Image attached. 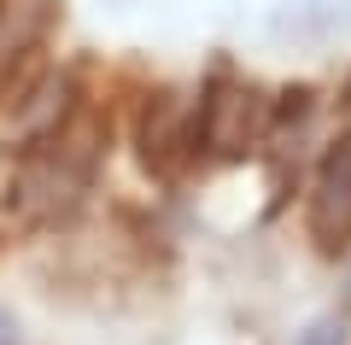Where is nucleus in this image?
<instances>
[{
  "label": "nucleus",
  "instance_id": "obj_2",
  "mask_svg": "<svg viewBox=\"0 0 351 345\" xmlns=\"http://www.w3.org/2000/svg\"><path fill=\"white\" fill-rule=\"evenodd\" d=\"M263 123H269V106H263L252 88H240V82H217L211 94L199 99L193 141H199L205 152H217V158H234V152H246L252 141L263 135Z\"/></svg>",
  "mask_w": 351,
  "mask_h": 345
},
{
  "label": "nucleus",
  "instance_id": "obj_4",
  "mask_svg": "<svg viewBox=\"0 0 351 345\" xmlns=\"http://www.w3.org/2000/svg\"><path fill=\"white\" fill-rule=\"evenodd\" d=\"M193 141V123H188V111H182V99L176 94H158L147 111V123H141V147H147V164H170L176 152Z\"/></svg>",
  "mask_w": 351,
  "mask_h": 345
},
{
  "label": "nucleus",
  "instance_id": "obj_6",
  "mask_svg": "<svg viewBox=\"0 0 351 345\" xmlns=\"http://www.w3.org/2000/svg\"><path fill=\"white\" fill-rule=\"evenodd\" d=\"M0 345H18V328H12L6 316H0Z\"/></svg>",
  "mask_w": 351,
  "mask_h": 345
},
{
  "label": "nucleus",
  "instance_id": "obj_5",
  "mask_svg": "<svg viewBox=\"0 0 351 345\" xmlns=\"http://www.w3.org/2000/svg\"><path fill=\"white\" fill-rule=\"evenodd\" d=\"M346 340H351V333H346V316H316L293 345H346Z\"/></svg>",
  "mask_w": 351,
  "mask_h": 345
},
{
  "label": "nucleus",
  "instance_id": "obj_1",
  "mask_svg": "<svg viewBox=\"0 0 351 345\" xmlns=\"http://www.w3.org/2000/svg\"><path fill=\"white\" fill-rule=\"evenodd\" d=\"M94 158H100V123H53L41 141L24 147V164H18V182L6 193V205L24 211V217H59V211L76 205V193L94 176Z\"/></svg>",
  "mask_w": 351,
  "mask_h": 345
},
{
  "label": "nucleus",
  "instance_id": "obj_7",
  "mask_svg": "<svg viewBox=\"0 0 351 345\" xmlns=\"http://www.w3.org/2000/svg\"><path fill=\"white\" fill-rule=\"evenodd\" d=\"M0 12H6V0H0Z\"/></svg>",
  "mask_w": 351,
  "mask_h": 345
},
{
  "label": "nucleus",
  "instance_id": "obj_3",
  "mask_svg": "<svg viewBox=\"0 0 351 345\" xmlns=\"http://www.w3.org/2000/svg\"><path fill=\"white\" fill-rule=\"evenodd\" d=\"M311 228L316 240H328V246H339V240H351V135L334 141L322 158V170H316V187H311Z\"/></svg>",
  "mask_w": 351,
  "mask_h": 345
}]
</instances>
